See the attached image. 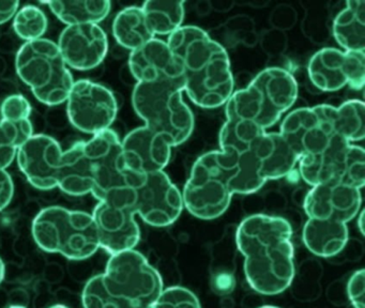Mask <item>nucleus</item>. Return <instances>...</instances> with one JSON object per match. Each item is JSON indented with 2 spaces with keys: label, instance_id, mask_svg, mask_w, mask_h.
Returning a JSON list of instances; mask_svg holds the SVG:
<instances>
[{
  "label": "nucleus",
  "instance_id": "obj_28",
  "mask_svg": "<svg viewBox=\"0 0 365 308\" xmlns=\"http://www.w3.org/2000/svg\"><path fill=\"white\" fill-rule=\"evenodd\" d=\"M112 31L117 43L130 51L155 38L147 25L142 8L138 6H127L119 11L113 21Z\"/></svg>",
  "mask_w": 365,
  "mask_h": 308
},
{
  "label": "nucleus",
  "instance_id": "obj_10",
  "mask_svg": "<svg viewBox=\"0 0 365 308\" xmlns=\"http://www.w3.org/2000/svg\"><path fill=\"white\" fill-rule=\"evenodd\" d=\"M309 81L324 92L345 87L361 90L365 83V51H345L324 47L316 51L307 64Z\"/></svg>",
  "mask_w": 365,
  "mask_h": 308
},
{
  "label": "nucleus",
  "instance_id": "obj_17",
  "mask_svg": "<svg viewBox=\"0 0 365 308\" xmlns=\"http://www.w3.org/2000/svg\"><path fill=\"white\" fill-rule=\"evenodd\" d=\"M66 68L57 43L50 38L25 42L16 53V73L31 90L48 85Z\"/></svg>",
  "mask_w": 365,
  "mask_h": 308
},
{
  "label": "nucleus",
  "instance_id": "obj_9",
  "mask_svg": "<svg viewBox=\"0 0 365 308\" xmlns=\"http://www.w3.org/2000/svg\"><path fill=\"white\" fill-rule=\"evenodd\" d=\"M118 102L112 90L91 79L74 81L67 101L70 123L85 134L108 130L116 120Z\"/></svg>",
  "mask_w": 365,
  "mask_h": 308
},
{
  "label": "nucleus",
  "instance_id": "obj_22",
  "mask_svg": "<svg viewBox=\"0 0 365 308\" xmlns=\"http://www.w3.org/2000/svg\"><path fill=\"white\" fill-rule=\"evenodd\" d=\"M93 173V164L85 151L84 140L76 141L63 151L61 156L57 173V188L69 196L91 194Z\"/></svg>",
  "mask_w": 365,
  "mask_h": 308
},
{
  "label": "nucleus",
  "instance_id": "obj_2",
  "mask_svg": "<svg viewBox=\"0 0 365 308\" xmlns=\"http://www.w3.org/2000/svg\"><path fill=\"white\" fill-rule=\"evenodd\" d=\"M168 47L180 68L183 92L205 109L223 106L235 91L226 49L197 26H182L168 36Z\"/></svg>",
  "mask_w": 365,
  "mask_h": 308
},
{
  "label": "nucleus",
  "instance_id": "obj_41",
  "mask_svg": "<svg viewBox=\"0 0 365 308\" xmlns=\"http://www.w3.org/2000/svg\"><path fill=\"white\" fill-rule=\"evenodd\" d=\"M48 308H69L68 306L63 305V304H55V305L50 306Z\"/></svg>",
  "mask_w": 365,
  "mask_h": 308
},
{
  "label": "nucleus",
  "instance_id": "obj_37",
  "mask_svg": "<svg viewBox=\"0 0 365 308\" xmlns=\"http://www.w3.org/2000/svg\"><path fill=\"white\" fill-rule=\"evenodd\" d=\"M14 196V183L7 169L0 168V212L11 203Z\"/></svg>",
  "mask_w": 365,
  "mask_h": 308
},
{
  "label": "nucleus",
  "instance_id": "obj_6",
  "mask_svg": "<svg viewBox=\"0 0 365 308\" xmlns=\"http://www.w3.org/2000/svg\"><path fill=\"white\" fill-rule=\"evenodd\" d=\"M84 148L95 173L91 195L98 201L134 210V190L123 167L119 135L108 128L84 140Z\"/></svg>",
  "mask_w": 365,
  "mask_h": 308
},
{
  "label": "nucleus",
  "instance_id": "obj_32",
  "mask_svg": "<svg viewBox=\"0 0 365 308\" xmlns=\"http://www.w3.org/2000/svg\"><path fill=\"white\" fill-rule=\"evenodd\" d=\"M12 25L16 36L25 42L39 40L48 30V16L39 6L27 4L19 9Z\"/></svg>",
  "mask_w": 365,
  "mask_h": 308
},
{
  "label": "nucleus",
  "instance_id": "obj_8",
  "mask_svg": "<svg viewBox=\"0 0 365 308\" xmlns=\"http://www.w3.org/2000/svg\"><path fill=\"white\" fill-rule=\"evenodd\" d=\"M128 180L134 190V211L146 224L161 228L180 217L182 194L164 171L146 175L128 173Z\"/></svg>",
  "mask_w": 365,
  "mask_h": 308
},
{
  "label": "nucleus",
  "instance_id": "obj_4",
  "mask_svg": "<svg viewBox=\"0 0 365 308\" xmlns=\"http://www.w3.org/2000/svg\"><path fill=\"white\" fill-rule=\"evenodd\" d=\"M183 79L138 83L132 92L136 115L172 148L185 143L195 125L193 113L183 100Z\"/></svg>",
  "mask_w": 365,
  "mask_h": 308
},
{
  "label": "nucleus",
  "instance_id": "obj_26",
  "mask_svg": "<svg viewBox=\"0 0 365 308\" xmlns=\"http://www.w3.org/2000/svg\"><path fill=\"white\" fill-rule=\"evenodd\" d=\"M333 36L345 51H365V1L348 0L333 21Z\"/></svg>",
  "mask_w": 365,
  "mask_h": 308
},
{
  "label": "nucleus",
  "instance_id": "obj_23",
  "mask_svg": "<svg viewBox=\"0 0 365 308\" xmlns=\"http://www.w3.org/2000/svg\"><path fill=\"white\" fill-rule=\"evenodd\" d=\"M252 85L255 86L268 104L277 113H287L298 98V83L285 68H267L258 73Z\"/></svg>",
  "mask_w": 365,
  "mask_h": 308
},
{
  "label": "nucleus",
  "instance_id": "obj_7",
  "mask_svg": "<svg viewBox=\"0 0 365 308\" xmlns=\"http://www.w3.org/2000/svg\"><path fill=\"white\" fill-rule=\"evenodd\" d=\"M213 152H207L196 160L181 192L183 207L200 220H215L223 215L234 196Z\"/></svg>",
  "mask_w": 365,
  "mask_h": 308
},
{
  "label": "nucleus",
  "instance_id": "obj_21",
  "mask_svg": "<svg viewBox=\"0 0 365 308\" xmlns=\"http://www.w3.org/2000/svg\"><path fill=\"white\" fill-rule=\"evenodd\" d=\"M224 106L228 121L249 122L264 130L274 126L282 118L251 83L245 89L234 91Z\"/></svg>",
  "mask_w": 365,
  "mask_h": 308
},
{
  "label": "nucleus",
  "instance_id": "obj_39",
  "mask_svg": "<svg viewBox=\"0 0 365 308\" xmlns=\"http://www.w3.org/2000/svg\"><path fill=\"white\" fill-rule=\"evenodd\" d=\"M364 210H362L360 213H358V220H356L359 230H360V232L362 233L363 235H364Z\"/></svg>",
  "mask_w": 365,
  "mask_h": 308
},
{
  "label": "nucleus",
  "instance_id": "obj_40",
  "mask_svg": "<svg viewBox=\"0 0 365 308\" xmlns=\"http://www.w3.org/2000/svg\"><path fill=\"white\" fill-rule=\"evenodd\" d=\"M5 275L6 265L5 263H4L3 259H1V257H0V284L4 282V279H5Z\"/></svg>",
  "mask_w": 365,
  "mask_h": 308
},
{
  "label": "nucleus",
  "instance_id": "obj_27",
  "mask_svg": "<svg viewBox=\"0 0 365 308\" xmlns=\"http://www.w3.org/2000/svg\"><path fill=\"white\" fill-rule=\"evenodd\" d=\"M53 14L67 26L89 25L103 21L112 10V2L108 0H76V1L43 2Z\"/></svg>",
  "mask_w": 365,
  "mask_h": 308
},
{
  "label": "nucleus",
  "instance_id": "obj_18",
  "mask_svg": "<svg viewBox=\"0 0 365 308\" xmlns=\"http://www.w3.org/2000/svg\"><path fill=\"white\" fill-rule=\"evenodd\" d=\"M129 68L138 83H153L183 79L165 41L153 38L130 51Z\"/></svg>",
  "mask_w": 365,
  "mask_h": 308
},
{
  "label": "nucleus",
  "instance_id": "obj_34",
  "mask_svg": "<svg viewBox=\"0 0 365 308\" xmlns=\"http://www.w3.org/2000/svg\"><path fill=\"white\" fill-rule=\"evenodd\" d=\"M151 308H202V305L190 289L172 286L162 290Z\"/></svg>",
  "mask_w": 365,
  "mask_h": 308
},
{
  "label": "nucleus",
  "instance_id": "obj_35",
  "mask_svg": "<svg viewBox=\"0 0 365 308\" xmlns=\"http://www.w3.org/2000/svg\"><path fill=\"white\" fill-rule=\"evenodd\" d=\"M33 107L22 94H11L0 104V117L4 121L19 122L31 118Z\"/></svg>",
  "mask_w": 365,
  "mask_h": 308
},
{
  "label": "nucleus",
  "instance_id": "obj_12",
  "mask_svg": "<svg viewBox=\"0 0 365 308\" xmlns=\"http://www.w3.org/2000/svg\"><path fill=\"white\" fill-rule=\"evenodd\" d=\"M67 68L91 71L99 66L108 51V38L101 26H67L57 42Z\"/></svg>",
  "mask_w": 365,
  "mask_h": 308
},
{
  "label": "nucleus",
  "instance_id": "obj_44",
  "mask_svg": "<svg viewBox=\"0 0 365 308\" xmlns=\"http://www.w3.org/2000/svg\"><path fill=\"white\" fill-rule=\"evenodd\" d=\"M140 308H151V306H149V307H140Z\"/></svg>",
  "mask_w": 365,
  "mask_h": 308
},
{
  "label": "nucleus",
  "instance_id": "obj_42",
  "mask_svg": "<svg viewBox=\"0 0 365 308\" xmlns=\"http://www.w3.org/2000/svg\"><path fill=\"white\" fill-rule=\"evenodd\" d=\"M258 308H279V307H277V306H273V305H264V306H260V307H258Z\"/></svg>",
  "mask_w": 365,
  "mask_h": 308
},
{
  "label": "nucleus",
  "instance_id": "obj_3",
  "mask_svg": "<svg viewBox=\"0 0 365 308\" xmlns=\"http://www.w3.org/2000/svg\"><path fill=\"white\" fill-rule=\"evenodd\" d=\"M163 289L160 272L134 248L110 255L106 272L85 284L83 307H149Z\"/></svg>",
  "mask_w": 365,
  "mask_h": 308
},
{
  "label": "nucleus",
  "instance_id": "obj_5",
  "mask_svg": "<svg viewBox=\"0 0 365 308\" xmlns=\"http://www.w3.org/2000/svg\"><path fill=\"white\" fill-rule=\"evenodd\" d=\"M34 241L50 254L69 260H85L100 250L99 235L93 214L61 205L44 207L31 225Z\"/></svg>",
  "mask_w": 365,
  "mask_h": 308
},
{
  "label": "nucleus",
  "instance_id": "obj_13",
  "mask_svg": "<svg viewBox=\"0 0 365 308\" xmlns=\"http://www.w3.org/2000/svg\"><path fill=\"white\" fill-rule=\"evenodd\" d=\"M279 133L299 160L322 153L334 137L330 126L315 107H300L290 111L282 121Z\"/></svg>",
  "mask_w": 365,
  "mask_h": 308
},
{
  "label": "nucleus",
  "instance_id": "obj_38",
  "mask_svg": "<svg viewBox=\"0 0 365 308\" xmlns=\"http://www.w3.org/2000/svg\"><path fill=\"white\" fill-rule=\"evenodd\" d=\"M20 9V2L16 0L0 1V25L14 19V15Z\"/></svg>",
  "mask_w": 365,
  "mask_h": 308
},
{
  "label": "nucleus",
  "instance_id": "obj_43",
  "mask_svg": "<svg viewBox=\"0 0 365 308\" xmlns=\"http://www.w3.org/2000/svg\"><path fill=\"white\" fill-rule=\"evenodd\" d=\"M7 308H27V307H25V306H22V305H10L9 307H7Z\"/></svg>",
  "mask_w": 365,
  "mask_h": 308
},
{
  "label": "nucleus",
  "instance_id": "obj_16",
  "mask_svg": "<svg viewBox=\"0 0 365 308\" xmlns=\"http://www.w3.org/2000/svg\"><path fill=\"white\" fill-rule=\"evenodd\" d=\"M100 248L115 255L134 250L140 240V229L131 207L99 201L93 209Z\"/></svg>",
  "mask_w": 365,
  "mask_h": 308
},
{
  "label": "nucleus",
  "instance_id": "obj_29",
  "mask_svg": "<svg viewBox=\"0 0 365 308\" xmlns=\"http://www.w3.org/2000/svg\"><path fill=\"white\" fill-rule=\"evenodd\" d=\"M142 8L147 25L153 36H170L182 27L185 19V1L149 0Z\"/></svg>",
  "mask_w": 365,
  "mask_h": 308
},
{
  "label": "nucleus",
  "instance_id": "obj_25",
  "mask_svg": "<svg viewBox=\"0 0 365 308\" xmlns=\"http://www.w3.org/2000/svg\"><path fill=\"white\" fill-rule=\"evenodd\" d=\"M349 237L345 222L307 218L302 230L304 245L322 258L336 256L345 248Z\"/></svg>",
  "mask_w": 365,
  "mask_h": 308
},
{
  "label": "nucleus",
  "instance_id": "obj_20",
  "mask_svg": "<svg viewBox=\"0 0 365 308\" xmlns=\"http://www.w3.org/2000/svg\"><path fill=\"white\" fill-rule=\"evenodd\" d=\"M349 145L347 140L334 135L322 153L301 158L298 166L303 181L312 188L335 182L341 183Z\"/></svg>",
  "mask_w": 365,
  "mask_h": 308
},
{
  "label": "nucleus",
  "instance_id": "obj_24",
  "mask_svg": "<svg viewBox=\"0 0 365 308\" xmlns=\"http://www.w3.org/2000/svg\"><path fill=\"white\" fill-rule=\"evenodd\" d=\"M314 107L329 124L333 134L350 143H358L364 138L365 107L362 101H346L337 107L328 104Z\"/></svg>",
  "mask_w": 365,
  "mask_h": 308
},
{
  "label": "nucleus",
  "instance_id": "obj_33",
  "mask_svg": "<svg viewBox=\"0 0 365 308\" xmlns=\"http://www.w3.org/2000/svg\"><path fill=\"white\" fill-rule=\"evenodd\" d=\"M73 85V75L69 68H66L48 85L40 89L31 90V92L41 104L57 106L67 103Z\"/></svg>",
  "mask_w": 365,
  "mask_h": 308
},
{
  "label": "nucleus",
  "instance_id": "obj_11",
  "mask_svg": "<svg viewBox=\"0 0 365 308\" xmlns=\"http://www.w3.org/2000/svg\"><path fill=\"white\" fill-rule=\"evenodd\" d=\"M63 150L61 143L46 134H34L16 152L19 168L27 181L40 190L57 188V173Z\"/></svg>",
  "mask_w": 365,
  "mask_h": 308
},
{
  "label": "nucleus",
  "instance_id": "obj_1",
  "mask_svg": "<svg viewBox=\"0 0 365 308\" xmlns=\"http://www.w3.org/2000/svg\"><path fill=\"white\" fill-rule=\"evenodd\" d=\"M292 228L286 218L253 214L237 228L236 244L245 257L243 271L256 292L277 295L289 288L294 277Z\"/></svg>",
  "mask_w": 365,
  "mask_h": 308
},
{
  "label": "nucleus",
  "instance_id": "obj_19",
  "mask_svg": "<svg viewBox=\"0 0 365 308\" xmlns=\"http://www.w3.org/2000/svg\"><path fill=\"white\" fill-rule=\"evenodd\" d=\"M260 177L268 182L287 177L298 165V156L279 133L264 132L251 150Z\"/></svg>",
  "mask_w": 365,
  "mask_h": 308
},
{
  "label": "nucleus",
  "instance_id": "obj_14",
  "mask_svg": "<svg viewBox=\"0 0 365 308\" xmlns=\"http://www.w3.org/2000/svg\"><path fill=\"white\" fill-rule=\"evenodd\" d=\"M173 148L146 125L134 128L121 140L125 171L135 175L164 171L170 164Z\"/></svg>",
  "mask_w": 365,
  "mask_h": 308
},
{
  "label": "nucleus",
  "instance_id": "obj_36",
  "mask_svg": "<svg viewBox=\"0 0 365 308\" xmlns=\"http://www.w3.org/2000/svg\"><path fill=\"white\" fill-rule=\"evenodd\" d=\"M365 271L358 270L350 276L347 282V295L354 308H365Z\"/></svg>",
  "mask_w": 365,
  "mask_h": 308
},
{
  "label": "nucleus",
  "instance_id": "obj_30",
  "mask_svg": "<svg viewBox=\"0 0 365 308\" xmlns=\"http://www.w3.org/2000/svg\"><path fill=\"white\" fill-rule=\"evenodd\" d=\"M267 130L253 123L243 121H228L220 130L219 141L221 150L235 154L251 151L254 143Z\"/></svg>",
  "mask_w": 365,
  "mask_h": 308
},
{
  "label": "nucleus",
  "instance_id": "obj_15",
  "mask_svg": "<svg viewBox=\"0 0 365 308\" xmlns=\"http://www.w3.org/2000/svg\"><path fill=\"white\" fill-rule=\"evenodd\" d=\"M361 190L343 183L313 186L307 192L303 209L307 217L347 224L360 212Z\"/></svg>",
  "mask_w": 365,
  "mask_h": 308
},
{
  "label": "nucleus",
  "instance_id": "obj_31",
  "mask_svg": "<svg viewBox=\"0 0 365 308\" xmlns=\"http://www.w3.org/2000/svg\"><path fill=\"white\" fill-rule=\"evenodd\" d=\"M33 135L31 119L19 122L0 120V168L7 169L14 163L19 148Z\"/></svg>",
  "mask_w": 365,
  "mask_h": 308
}]
</instances>
